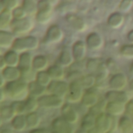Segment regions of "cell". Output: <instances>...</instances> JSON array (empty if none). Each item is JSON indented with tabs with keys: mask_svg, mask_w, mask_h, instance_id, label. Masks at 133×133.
I'll list each match as a JSON object with an SVG mask.
<instances>
[{
	"mask_svg": "<svg viewBox=\"0 0 133 133\" xmlns=\"http://www.w3.org/2000/svg\"><path fill=\"white\" fill-rule=\"evenodd\" d=\"M7 98L12 101H24L29 97L28 83L22 79L7 82L3 87Z\"/></svg>",
	"mask_w": 133,
	"mask_h": 133,
	"instance_id": "cell-1",
	"label": "cell"
},
{
	"mask_svg": "<svg viewBox=\"0 0 133 133\" xmlns=\"http://www.w3.org/2000/svg\"><path fill=\"white\" fill-rule=\"evenodd\" d=\"M39 44L40 41L37 37L28 34L26 36L16 37L12 48L20 54L37 49Z\"/></svg>",
	"mask_w": 133,
	"mask_h": 133,
	"instance_id": "cell-2",
	"label": "cell"
},
{
	"mask_svg": "<svg viewBox=\"0 0 133 133\" xmlns=\"http://www.w3.org/2000/svg\"><path fill=\"white\" fill-rule=\"evenodd\" d=\"M34 27V20L28 16L26 18L16 19H13L11 25L10 30L16 37L26 36L32 31Z\"/></svg>",
	"mask_w": 133,
	"mask_h": 133,
	"instance_id": "cell-3",
	"label": "cell"
},
{
	"mask_svg": "<svg viewBox=\"0 0 133 133\" xmlns=\"http://www.w3.org/2000/svg\"><path fill=\"white\" fill-rule=\"evenodd\" d=\"M53 9L54 7L45 0H39L38 9L34 16L35 20L41 25L48 24L53 17Z\"/></svg>",
	"mask_w": 133,
	"mask_h": 133,
	"instance_id": "cell-4",
	"label": "cell"
},
{
	"mask_svg": "<svg viewBox=\"0 0 133 133\" xmlns=\"http://www.w3.org/2000/svg\"><path fill=\"white\" fill-rule=\"evenodd\" d=\"M37 101L40 108L46 109H58L64 105L65 98L48 93L37 98Z\"/></svg>",
	"mask_w": 133,
	"mask_h": 133,
	"instance_id": "cell-5",
	"label": "cell"
},
{
	"mask_svg": "<svg viewBox=\"0 0 133 133\" xmlns=\"http://www.w3.org/2000/svg\"><path fill=\"white\" fill-rule=\"evenodd\" d=\"M85 90L83 87L79 79H75L69 83V87L68 94L65 97V100L70 104H77L81 102Z\"/></svg>",
	"mask_w": 133,
	"mask_h": 133,
	"instance_id": "cell-6",
	"label": "cell"
},
{
	"mask_svg": "<svg viewBox=\"0 0 133 133\" xmlns=\"http://www.w3.org/2000/svg\"><path fill=\"white\" fill-rule=\"evenodd\" d=\"M64 38L62 29L57 24L51 25L46 30L43 42L46 44H54L61 42Z\"/></svg>",
	"mask_w": 133,
	"mask_h": 133,
	"instance_id": "cell-7",
	"label": "cell"
},
{
	"mask_svg": "<svg viewBox=\"0 0 133 133\" xmlns=\"http://www.w3.org/2000/svg\"><path fill=\"white\" fill-rule=\"evenodd\" d=\"M69 83L61 80H52L50 84L47 87V90L48 94H53L62 98H65L69 91Z\"/></svg>",
	"mask_w": 133,
	"mask_h": 133,
	"instance_id": "cell-8",
	"label": "cell"
},
{
	"mask_svg": "<svg viewBox=\"0 0 133 133\" xmlns=\"http://www.w3.org/2000/svg\"><path fill=\"white\" fill-rule=\"evenodd\" d=\"M129 83L125 74L120 72L113 74L108 80V86L110 89L115 90H125Z\"/></svg>",
	"mask_w": 133,
	"mask_h": 133,
	"instance_id": "cell-9",
	"label": "cell"
},
{
	"mask_svg": "<svg viewBox=\"0 0 133 133\" xmlns=\"http://www.w3.org/2000/svg\"><path fill=\"white\" fill-rule=\"evenodd\" d=\"M65 20L70 27L79 33L86 31L87 29V24L86 21L77 14L75 13H68L65 16Z\"/></svg>",
	"mask_w": 133,
	"mask_h": 133,
	"instance_id": "cell-10",
	"label": "cell"
},
{
	"mask_svg": "<svg viewBox=\"0 0 133 133\" xmlns=\"http://www.w3.org/2000/svg\"><path fill=\"white\" fill-rule=\"evenodd\" d=\"M96 126L103 133L113 131V117L106 112H102L96 117Z\"/></svg>",
	"mask_w": 133,
	"mask_h": 133,
	"instance_id": "cell-11",
	"label": "cell"
},
{
	"mask_svg": "<svg viewBox=\"0 0 133 133\" xmlns=\"http://www.w3.org/2000/svg\"><path fill=\"white\" fill-rule=\"evenodd\" d=\"M74 125L65 120L62 116L55 118L51 122L53 132L56 133H75Z\"/></svg>",
	"mask_w": 133,
	"mask_h": 133,
	"instance_id": "cell-12",
	"label": "cell"
},
{
	"mask_svg": "<svg viewBox=\"0 0 133 133\" xmlns=\"http://www.w3.org/2000/svg\"><path fill=\"white\" fill-rule=\"evenodd\" d=\"M99 101H100L99 94L97 90L94 87H93L91 89H88L85 90L83 98L81 100V104L83 107L90 109L94 106H95L99 102Z\"/></svg>",
	"mask_w": 133,
	"mask_h": 133,
	"instance_id": "cell-13",
	"label": "cell"
},
{
	"mask_svg": "<svg viewBox=\"0 0 133 133\" xmlns=\"http://www.w3.org/2000/svg\"><path fill=\"white\" fill-rule=\"evenodd\" d=\"M85 42L89 49L92 51H97L103 48L104 41L102 36L97 32H90L86 37Z\"/></svg>",
	"mask_w": 133,
	"mask_h": 133,
	"instance_id": "cell-14",
	"label": "cell"
},
{
	"mask_svg": "<svg viewBox=\"0 0 133 133\" xmlns=\"http://www.w3.org/2000/svg\"><path fill=\"white\" fill-rule=\"evenodd\" d=\"M104 98L107 101L118 102L126 104L131 99L129 95L125 90H110L106 92Z\"/></svg>",
	"mask_w": 133,
	"mask_h": 133,
	"instance_id": "cell-15",
	"label": "cell"
},
{
	"mask_svg": "<svg viewBox=\"0 0 133 133\" xmlns=\"http://www.w3.org/2000/svg\"><path fill=\"white\" fill-rule=\"evenodd\" d=\"M61 115L65 120L72 125L76 124L79 119V113L70 103L64 104V105L61 108Z\"/></svg>",
	"mask_w": 133,
	"mask_h": 133,
	"instance_id": "cell-16",
	"label": "cell"
},
{
	"mask_svg": "<svg viewBox=\"0 0 133 133\" xmlns=\"http://www.w3.org/2000/svg\"><path fill=\"white\" fill-rule=\"evenodd\" d=\"M87 48L86 42L80 40H78L72 44L71 51L76 62H81L86 58Z\"/></svg>",
	"mask_w": 133,
	"mask_h": 133,
	"instance_id": "cell-17",
	"label": "cell"
},
{
	"mask_svg": "<svg viewBox=\"0 0 133 133\" xmlns=\"http://www.w3.org/2000/svg\"><path fill=\"white\" fill-rule=\"evenodd\" d=\"M105 112L112 117L122 116L125 113V104L118 102L108 101L105 108Z\"/></svg>",
	"mask_w": 133,
	"mask_h": 133,
	"instance_id": "cell-18",
	"label": "cell"
},
{
	"mask_svg": "<svg viewBox=\"0 0 133 133\" xmlns=\"http://www.w3.org/2000/svg\"><path fill=\"white\" fill-rule=\"evenodd\" d=\"M16 35L6 30H0V47L3 49H11L16 40Z\"/></svg>",
	"mask_w": 133,
	"mask_h": 133,
	"instance_id": "cell-19",
	"label": "cell"
},
{
	"mask_svg": "<svg viewBox=\"0 0 133 133\" xmlns=\"http://www.w3.org/2000/svg\"><path fill=\"white\" fill-rule=\"evenodd\" d=\"M33 58L34 57L30 51L19 54V62L18 67L21 72L30 71L33 69Z\"/></svg>",
	"mask_w": 133,
	"mask_h": 133,
	"instance_id": "cell-20",
	"label": "cell"
},
{
	"mask_svg": "<svg viewBox=\"0 0 133 133\" xmlns=\"http://www.w3.org/2000/svg\"><path fill=\"white\" fill-rule=\"evenodd\" d=\"M1 75L5 79L7 82L19 79L21 78V71L19 67L6 66L1 70Z\"/></svg>",
	"mask_w": 133,
	"mask_h": 133,
	"instance_id": "cell-21",
	"label": "cell"
},
{
	"mask_svg": "<svg viewBox=\"0 0 133 133\" xmlns=\"http://www.w3.org/2000/svg\"><path fill=\"white\" fill-rule=\"evenodd\" d=\"M58 64L63 68L71 66L75 62L74 57L72 55V51H69L66 47L63 48L58 55Z\"/></svg>",
	"mask_w": 133,
	"mask_h": 133,
	"instance_id": "cell-22",
	"label": "cell"
},
{
	"mask_svg": "<svg viewBox=\"0 0 133 133\" xmlns=\"http://www.w3.org/2000/svg\"><path fill=\"white\" fill-rule=\"evenodd\" d=\"M28 91H29L30 97H32L37 99L44 95L46 93H48L47 87L41 85L35 80L28 83Z\"/></svg>",
	"mask_w": 133,
	"mask_h": 133,
	"instance_id": "cell-23",
	"label": "cell"
},
{
	"mask_svg": "<svg viewBox=\"0 0 133 133\" xmlns=\"http://www.w3.org/2000/svg\"><path fill=\"white\" fill-rule=\"evenodd\" d=\"M125 22V17L121 12H115L110 14L108 18L107 23L112 29L118 30L121 28Z\"/></svg>",
	"mask_w": 133,
	"mask_h": 133,
	"instance_id": "cell-24",
	"label": "cell"
},
{
	"mask_svg": "<svg viewBox=\"0 0 133 133\" xmlns=\"http://www.w3.org/2000/svg\"><path fill=\"white\" fill-rule=\"evenodd\" d=\"M11 127L17 132H24L27 128L26 115H16L10 122Z\"/></svg>",
	"mask_w": 133,
	"mask_h": 133,
	"instance_id": "cell-25",
	"label": "cell"
},
{
	"mask_svg": "<svg viewBox=\"0 0 133 133\" xmlns=\"http://www.w3.org/2000/svg\"><path fill=\"white\" fill-rule=\"evenodd\" d=\"M117 127L120 133H133V121L128 115H122L118 120Z\"/></svg>",
	"mask_w": 133,
	"mask_h": 133,
	"instance_id": "cell-26",
	"label": "cell"
},
{
	"mask_svg": "<svg viewBox=\"0 0 133 133\" xmlns=\"http://www.w3.org/2000/svg\"><path fill=\"white\" fill-rule=\"evenodd\" d=\"M49 67V62L48 58L44 55H35L33 58V69L35 72L47 70Z\"/></svg>",
	"mask_w": 133,
	"mask_h": 133,
	"instance_id": "cell-27",
	"label": "cell"
},
{
	"mask_svg": "<svg viewBox=\"0 0 133 133\" xmlns=\"http://www.w3.org/2000/svg\"><path fill=\"white\" fill-rule=\"evenodd\" d=\"M7 66L18 67L19 62V53L12 48L7 50L2 55Z\"/></svg>",
	"mask_w": 133,
	"mask_h": 133,
	"instance_id": "cell-28",
	"label": "cell"
},
{
	"mask_svg": "<svg viewBox=\"0 0 133 133\" xmlns=\"http://www.w3.org/2000/svg\"><path fill=\"white\" fill-rule=\"evenodd\" d=\"M47 72L50 75L52 80H61L63 79L65 76V70L63 67L59 64L49 65V67L47 69Z\"/></svg>",
	"mask_w": 133,
	"mask_h": 133,
	"instance_id": "cell-29",
	"label": "cell"
},
{
	"mask_svg": "<svg viewBox=\"0 0 133 133\" xmlns=\"http://www.w3.org/2000/svg\"><path fill=\"white\" fill-rule=\"evenodd\" d=\"M96 115L89 112L86 114L81 119L80 122V128L83 131L87 132L90 130L92 128L96 126Z\"/></svg>",
	"mask_w": 133,
	"mask_h": 133,
	"instance_id": "cell-30",
	"label": "cell"
},
{
	"mask_svg": "<svg viewBox=\"0 0 133 133\" xmlns=\"http://www.w3.org/2000/svg\"><path fill=\"white\" fill-rule=\"evenodd\" d=\"M13 19L12 11L2 9L0 12V30H6L7 28H10V25Z\"/></svg>",
	"mask_w": 133,
	"mask_h": 133,
	"instance_id": "cell-31",
	"label": "cell"
},
{
	"mask_svg": "<svg viewBox=\"0 0 133 133\" xmlns=\"http://www.w3.org/2000/svg\"><path fill=\"white\" fill-rule=\"evenodd\" d=\"M16 113L12 110V107L9 105L2 106L0 109V118L1 122H11L12 120L16 116Z\"/></svg>",
	"mask_w": 133,
	"mask_h": 133,
	"instance_id": "cell-32",
	"label": "cell"
},
{
	"mask_svg": "<svg viewBox=\"0 0 133 133\" xmlns=\"http://www.w3.org/2000/svg\"><path fill=\"white\" fill-rule=\"evenodd\" d=\"M26 118L27 122V128L29 129H37L40 126L41 122V118L36 111L26 115Z\"/></svg>",
	"mask_w": 133,
	"mask_h": 133,
	"instance_id": "cell-33",
	"label": "cell"
},
{
	"mask_svg": "<svg viewBox=\"0 0 133 133\" xmlns=\"http://www.w3.org/2000/svg\"><path fill=\"white\" fill-rule=\"evenodd\" d=\"M79 81L85 90H88V89H91L93 87H95V86L97 84L96 76L92 73L83 75L82 77L79 79Z\"/></svg>",
	"mask_w": 133,
	"mask_h": 133,
	"instance_id": "cell-34",
	"label": "cell"
},
{
	"mask_svg": "<svg viewBox=\"0 0 133 133\" xmlns=\"http://www.w3.org/2000/svg\"><path fill=\"white\" fill-rule=\"evenodd\" d=\"M38 2L39 0H23L21 6L29 16H35L38 9Z\"/></svg>",
	"mask_w": 133,
	"mask_h": 133,
	"instance_id": "cell-35",
	"label": "cell"
},
{
	"mask_svg": "<svg viewBox=\"0 0 133 133\" xmlns=\"http://www.w3.org/2000/svg\"><path fill=\"white\" fill-rule=\"evenodd\" d=\"M95 74H96L95 76L97 78V84L96 85H97L100 83L104 82L108 77V76L110 74V71H109L105 62H102L101 63V65H100V66H99V68H98V69Z\"/></svg>",
	"mask_w": 133,
	"mask_h": 133,
	"instance_id": "cell-36",
	"label": "cell"
},
{
	"mask_svg": "<svg viewBox=\"0 0 133 133\" xmlns=\"http://www.w3.org/2000/svg\"><path fill=\"white\" fill-rule=\"evenodd\" d=\"M24 104H25V115H27L31 112H34L37 110L38 108H40L37 99L30 96L24 101Z\"/></svg>",
	"mask_w": 133,
	"mask_h": 133,
	"instance_id": "cell-37",
	"label": "cell"
},
{
	"mask_svg": "<svg viewBox=\"0 0 133 133\" xmlns=\"http://www.w3.org/2000/svg\"><path fill=\"white\" fill-rule=\"evenodd\" d=\"M35 81H37L41 85L47 87L50 84V83L52 81V79L51 78V76L48 74V72H47V70H44V71L37 72L36 73Z\"/></svg>",
	"mask_w": 133,
	"mask_h": 133,
	"instance_id": "cell-38",
	"label": "cell"
},
{
	"mask_svg": "<svg viewBox=\"0 0 133 133\" xmlns=\"http://www.w3.org/2000/svg\"><path fill=\"white\" fill-rule=\"evenodd\" d=\"M102 62L103 61L101 59L97 58H89L87 62V64H86V69L89 72V73L95 74Z\"/></svg>",
	"mask_w": 133,
	"mask_h": 133,
	"instance_id": "cell-39",
	"label": "cell"
},
{
	"mask_svg": "<svg viewBox=\"0 0 133 133\" xmlns=\"http://www.w3.org/2000/svg\"><path fill=\"white\" fill-rule=\"evenodd\" d=\"M119 54L125 58L133 60V44H123L119 49Z\"/></svg>",
	"mask_w": 133,
	"mask_h": 133,
	"instance_id": "cell-40",
	"label": "cell"
},
{
	"mask_svg": "<svg viewBox=\"0 0 133 133\" xmlns=\"http://www.w3.org/2000/svg\"><path fill=\"white\" fill-rule=\"evenodd\" d=\"M24 101H12V102L10 104V106L16 115H25Z\"/></svg>",
	"mask_w": 133,
	"mask_h": 133,
	"instance_id": "cell-41",
	"label": "cell"
},
{
	"mask_svg": "<svg viewBox=\"0 0 133 133\" xmlns=\"http://www.w3.org/2000/svg\"><path fill=\"white\" fill-rule=\"evenodd\" d=\"M2 9L12 11L19 6L18 0H0Z\"/></svg>",
	"mask_w": 133,
	"mask_h": 133,
	"instance_id": "cell-42",
	"label": "cell"
},
{
	"mask_svg": "<svg viewBox=\"0 0 133 133\" xmlns=\"http://www.w3.org/2000/svg\"><path fill=\"white\" fill-rule=\"evenodd\" d=\"M133 7V0H121L118 9L122 13L129 12Z\"/></svg>",
	"mask_w": 133,
	"mask_h": 133,
	"instance_id": "cell-43",
	"label": "cell"
},
{
	"mask_svg": "<svg viewBox=\"0 0 133 133\" xmlns=\"http://www.w3.org/2000/svg\"><path fill=\"white\" fill-rule=\"evenodd\" d=\"M12 16L13 18L16 19H23L26 18V16H28L29 15L27 14L26 11L23 8V6H18L17 8H16L14 10L12 11Z\"/></svg>",
	"mask_w": 133,
	"mask_h": 133,
	"instance_id": "cell-44",
	"label": "cell"
},
{
	"mask_svg": "<svg viewBox=\"0 0 133 133\" xmlns=\"http://www.w3.org/2000/svg\"><path fill=\"white\" fill-rule=\"evenodd\" d=\"M105 63H106V65H107V66H108V69L110 71V72H113L114 74L115 73H117V72H119L118 71L119 69V66L118 65L117 62L114 59H112L111 58H109L107 59V61L105 62Z\"/></svg>",
	"mask_w": 133,
	"mask_h": 133,
	"instance_id": "cell-45",
	"label": "cell"
},
{
	"mask_svg": "<svg viewBox=\"0 0 133 133\" xmlns=\"http://www.w3.org/2000/svg\"><path fill=\"white\" fill-rule=\"evenodd\" d=\"M125 114L133 119V100H130L125 104Z\"/></svg>",
	"mask_w": 133,
	"mask_h": 133,
	"instance_id": "cell-46",
	"label": "cell"
},
{
	"mask_svg": "<svg viewBox=\"0 0 133 133\" xmlns=\"http://www.w3.org/2000/svg\"><path fill=\"white\" fill-rule=\"evenodd\" d=\"M29 133H47V131L44 129H41V128H37V129H30Z\"/></svg>",
	"mask_w": 133,
	"mask_h": 133,
	"instance_id": "cell-47",
	"label": "cell"
},
{
	"mask_svg": "<svg viewBox=\"0 0 133 133\" xmlns=\"http://www.w3.org/2000/svg\"><path fill=\"white\" fill-rule=\"evenodd\" d=\"M127 39L129 43L133 44V29L131 30L130 31H129V33L127 34Z\"/></svg>",
	"mask_w": 133,
	"mask_h": 133,
	"instance_id": "cell-48",
	"label": "cell"
},
{
	"mask_svg": "<svg viewBox=\"0 0 133 133\" xmlns=\"http://www.w3.org/2000/svg\"><path fill=\"white\" fill-rule=\"evenodd\" d=\"M6 98H7V96H6V94H5V90H3V88H1V98H0V101L3 102Z\"/></svg>",
	"mask_w": 133,
	"mask_h": 133,
	"instance_id": "cell-49",
	"label": "cell"
},
{
	"mask_svg": "<svg viewBox=\"0 0 133 133\" xmlns=\"http://www.w3.org/2000/svg\"><path fill=\"white\" fill-rule=\"evenodd\" d=\"M87 133H103L97 126H94V128H92L90 130L87 131Z\"/></svg>",
	"mask_w": 133,
	"mask_h": 133,
	"instance_id": "cell-50",
	"label": "cell"
},
{
	"mask_svg": "<svg viewBox=\"0 0 133 133\" xmlns=\"http://www.w3.org/2000/svg\"><path fill=\"white\" fill-rule=\"evenodd\" d=\"M7 65H6V63H5V60H4V58H3V57H2V55L1 56V58H0V69H1V70H2L4 68H5Z\"/></svg>",
	"mask_w": 133,
	"mask_h": 133,
	"instance_id": "cell-51",
	"label": "cell"
},
{
	"mask_svg": "<svg viewBox=\"0 0 133 133\" xmlns=\"http://www.w3.org/2000/svg\"><path fill=\"white\" fill-rule=\"evenodd\" d=\"M46 2H48L51 5H52L53 7L56 6L58 3H59V1L60 0H45Z\"/></svg>",
	"mask_w": 133,
	"mask_h": 133,
	"instance_id": "cell-52",
	"label": "cell"
},
{
	"mask_svg": "<svg viewBox=\"0 0 133 133\" xmlns=\"http://www.w3.org/2000/svg\"><path fill=\"white\" fill-rule=\"evenodd\" d=\"M0 79H1V81H0V87H1V88H3V87H5V85L6 84L7 81L5 80V79L2 75L0 76Z\"/></svg>",
	"mask_w": 133,
	"mask_h": 133,
	"instance_id": "cell-53",
	"label": "cell"
},
{
	"mask_svg": "<svg viewBox=\"0 0 133 133\" xmlns=\"http://www.w3.org/2000/svg\"><path fill=\"white\" fill-rule=\"evenodd\" d=\"M0 133H17V132H16L12 129H2Z\"/></svg>",
	"mask_w": 133,
	"mask_h": 133,
	"instance_id": "cell-54",
	"label": "cell"
},
{
	"mask_svg": "<svg viewBox=\"0 0 133 133\" xmlns=\"http://www.w3.org/2000/svg\"><path fill=\"white\" fill-rule=\"evenodd\" d=\"M129 89H130V90H131L132 92H133V79L129 82Z\"/></svg>",
	"mask_w": 133,
	"mask_h": 133,
	"instance_id": "cell-55",
	"label": "cell"
},
{
	"mask_svg": "<svg viewBox=\"0 0 133 133\" xmlns=\"http://www.w3.org/2000/svg\"><path fill=\"white\" fill-rule=\"evenodd\" d=\"M129 72H130L131 74L133 75V60L132 63H131V65H130V66H129Z\"/></svg>",
	"mask_w": 133,
	"mask_h": 133,
	"instance_id": "cell-56",
	"label": "cell"
},
{
	"mask_svg": "<svg viewBox=\"0 0 133 133\" xmlns=\"http://www.w3.org/2000/svg\"><path fill=\"white\" fill-rule=\"evenodd\" d=\"M107 133H115L113 131H110V132H107Z\"/></svg>",
	"mask_w": 133,
	"mask_h": 133,
	"instance_id": "cell-57",
	"label": "cell"
},
{
	"mask_svg": "<svg viewBox=\"0 0 133 133\" xmlns=\"http://www.w3.org/2000/svg\"><path fill=\"white\" fill-rule=\"evenodd\" d=\"M64 1H68V2H69V1H72V0H64Z\"/></svg>",
	"mask_w": 133,
	"mask_h": 133,
	"instance_id": "cell-58",
	"label": "cell"
},
{
	"mask_svg": "<svg viewBox=\"0 0 133 133\" xmlns=\"http://www.w3.org/2000/svg\"><path fill=\"white\" fill-rule=\"evenodd\" d=\"M52 133H56V132H52Z\"/></svg>",
	"mask_w": 133,
	"mask_h": 133,
	"instance_id": "cell-59",
	"label": "cell"
}]
</instances>
